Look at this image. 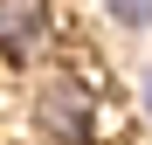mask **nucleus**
<instances>
[{"mask_svg": "<svg viewBox=\"0 0 152 145\" xmlns=\"http://www.w3.org/2000/svg\"><path fill=\"white\" fill-rule=\"evenodd\" d=\"M35 117H42L48 138L83 145V138L97 131V97H90V83H83V69H56V76H42V90H35Z\"/></svg>", "mask_w": 152, "mask_h": 145, "instance_id": "1", "label": "nucleus"}, {"mask_svg": "<svg viewBox=\"0 0 152 145\" xmlns=\"http://www.w3.org/2000/svg\"><path fill=\"white\" fill-rule=\"evenodd\" d=\"M48 48V0H0V55L28 62Z\"/></svg>", "mask_w": 152, "mask_h": 145, "instance_id": "2", "label": "nucleus"}, {"mask_svg": "<svg viewBox=\"0 0 152 145\" xmlns=\"http://www.w3.org/2000/svg\"><path fill=\"white\" fill-rule=\"evenodd\" d=\"M118 28H152V0H104Z\"/></svg>", "mask_w": 152, "mask_h": 145, "instance_id": "3", "label": "nucleus"}, {"mask_svg": "<svg viewBox=\"0 0 152 145\" xmlns=\"http://www.w3.org/2000/svg\"><path fill=\"white\" fill-rule=\"evenodd\" d=\"M138 104H145V117H152V69L138 76Z\"/></svg>", "mask_w": 152, "mask_h": 145, "instance_id": "4", "label": "nucleus"}]
</instances>
